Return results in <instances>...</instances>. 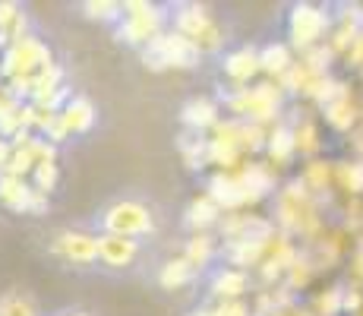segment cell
<instances>
[{
	"label": "cell",
	"mask_w": 363,
	"mask_h": 316,
	"mask_svg": "<svg viewBox=\"0 0 363 316\" xmlns=\"http://www.w3.org/2000/svg\"><path fill=\"white\" fill-rule=\"evenodd\" d=\"M99 234H117V237H133V241H145L158 231L155 209L139 196H117V200L104 202L95 215Z\"/></svg>",
	"instance_id": "6da1fadb"
},
{
	"label": "cell",
	"mask_w": 363,
	"mask_h": 316,
	"mask_svg": "<svg viewBox=\"0 0 363 316\" xmlns=\"http://www.w3.org/2000/svg\"><path fill=\"white\" fill-rule=\"evenodd\" d=\"M171 6H158L149 0H127L123 4V19L114 26L117 41L130 48H149L158 35H164L171 29Z\"/></svg>",
	"instance_id": "7a4b0ae2"
},
{
	"label": "cell",
	"mask_w": 363,
	"mask_h": 316,
	"mask_svg": "<svg viewBox=\"0 0 363 316\" xmlns=\"http://www.w3.org/2000/svg\"><path fill=\"white\" fill-rule=\"evenodd\" d=\"M171 29L180 32L184 38H190L193 45L206 54H221L228 45L225 26L215 19V13H208V6L202 4H177L171 6Z\"/></svg>",
	"instance_id": "3957f363"
},
{
	"label": "cell",
	"mask_w": 363,
	"mask_h": 316,
	"mask_svg": "<svg viewBox=\"0 0 363 316\" xmlns=\"http://www.w3.org/2000/svg\"><path fill=\"white\" fill-rule=\"evenodd\" d=\"M54 63L51 45L38 35H29L19 45H10L4 51V60H0V80L4 82H26L32 76H38L45 67Z\"/></svg>",
	"instance_id": "277c9868"
},
{
	"label": "cell",
	"mask_w": 363,
	"mask_h": 316,
	"mask_svg": "<svg viewBox=\"0 0 363 316\" xmlns=\"http://www.w3.org/2000/svg\"><path fill=\"white\" fill-rule=\"evenodd\" d=\"M225 108L237 114V121H250V124H265L275 121L278 111H281V89L265 82V86H253V89H231L225 95Z\"/></svg>",
	"instance_id": "5b68a950"
},
{
	"label": "cell",
	"mask_w": 363,
	"mask_h": 316,
	"mask_svg": "<svg viewBox=\"0 0 363 316\" xmlns=\"http://www.w3.org/2000/svg\"><path fill=\"white\" fill-rule=\"evenodd\" d=\"M139 54H143V63L149 70H196L202 60L199 48L174 29L158 35V38L152 41L149 48H143Z\"/></svg>",
	"instance_id": "8992f818"
},
{
	"label": "cell",
	"mask_w": 363,
	"mask_h": 316,
	"mask_svg": "<svg viewBox=\"0 0 363 316\" xmlns=\"http://www.w3.org/2000/svg\"><path fill=\"white\" fill-rule=\"evenodd\" d=\"M332 26V16L323 10V6H313V4H294L288 13V38L291 45L300 48V51H313L319 48V41L325 38Z\"/></svg>",
	"instance_id": "52a82bcc"
},
{
	"label": "cell",
	"mask_w": 363,
	"mask_h": 316,
	"mask_svg": "<svg viewBox=\"0 0 363 316\" xmlns=\"http://www.w3.org/2000/svg\"><path fill=\"white\" fill-rule=\"evenodd\" d=\"M51 253L73 269H92L99 266V234L82 228H64L51 237Z\"/></svg>",
	"instance_id": "ba28073f"
},
{
	"label": "cell",
	"mask_w": 363,
	"mask_h": 316,
	"mask_svg": "<svg viewBox=\"0 0 363 316\" xmlns=\"http://www.w3.org/2000/svg\"><path fill=\"white\" fill-rule=\"evenodd\" d=\"M0 206L19 215H45L48 212V196L32 187V180L13 178V174H0Z\"/></svg>",
	"instance_id": "9c48e42d"
},
{
	"label": "cell",
	"mask_w": 363,
	"mask_h": 316,
	"mask_svg": "<svg viewBox=\"0 0 363 316\" xmlns=\"http://www.w3.org/2000/svg\"><path fill=\"white\" fill-rule=\"evenodd\" d=\"M143 256V241L133 237H117V234H99V266L111 272L133 269Z\"/></svg>",
	"instance_id": "30bf717a"
},
{
	"label": "cell",
	"mask_w": 363,
	"mask_h": 316,
	"mask_svg": "<svg viewBox=\"0 0 363 316\" xmlns=\"http://www.w3.org/2000/svg\"><path fill=\"white\" fill-rule=\"evenodd\" d=\"M221 73H225V80L231 82V89H247L250 80H253L256 73H262V63H259V48H234V51H228L225 58H221Z\"/></svg>",
	"instance_id": "8fae6325"
},
{
	"label": "cell",
	"mask_w": 363,
	"mask_h": 316,
	"mask_svg": "<svg viewBox=\"0 0 363 316\" xmlns=\"http://www.w3.org/2000/svg\"><path fill=\"white\" fill-rule=\"evenodd\" d=\"M180 124L190 133H208L221 124V104L208 95H196L190 102H184L180 108Z\"/></svg>",
	"instance_id": "7c38bea8"
},
{
	"label": "cell",
	"mask_w": 363,
	"mask_h": 316,
	"mask_svg": "<svg viewBox=\"0 0 363 316\" xmlns=\"http://www.w3.org/2000/svg\"><path fill=\"white\" fill-rule=\"evenodd\" d=\"M95 121H99V108L86 95H73L60 108V124H64L67 136H86V133H92Z\"/></svg>",
	"instance_id": "4fadbf2b"
},
{
	"label": "cell",
	"mask_w": 363,
	"mask_h": 316,
	"mask_svg": "<svg viewBox=\"0 0 363 316\" xmlns=\"http://www.w3.org/2000/svg\"><path fill=\"white\" fill-rule=\"evenodd\" d=\"M32 35V26H29V13L16 4V0H0V48H10V45H19Z\"/></svg>",
	"instance_id": "5bb4252c"
},
{
	"label": "cell",
	"mask_w": 363,
	"mask_h": 316,
	"mask_svg": "<svg viewBox=\"0 0 363 316\" xmlns=\"http://www.w3.org/2000/svg\"><path fill=\"white\" fill-rule=\"evenodd\" d=\"M221 206L212 200V196H196V200L186 202L184 209V228L190 231V234H206L208 228H215V224L221 222Z\"/></svg>",
	"instance_id": "9a60e30c"
},
{
	"label": "cell",
	"mask_w": 363,
	"mask_h": 316,
	"mask_svg": "<svg viewBox=\"0 0 363 316\" xmlns=\"http://www.w3.org/2000/svg\"><path fill=\"white\" fill-rule=\"evenodd\" d=\"M208 291L212 298L221 300H240L247 294V272L234 269V266H218V269L208 272Z\"/></svg>",
	"instance_id": "2e32d148"
},
{
	"label": "cell",
	"mask_w": 363,
	"mask_h": 316,
	"mask_svg": "<svg viewBox=\"0 0 363 316\" xmlns=\"http://www.w3.org/2000/svg\"><path fill=\"white\" fill-rule=\"evenodd\" d=\"M199 276H202V272L193 269L184 256H171V259H164V263L158 266L155 282H158V288H164V291H177V288L196 285Z\"/></svg>",
	"instance_id": "e0dca14e"
},
{
	"label": "cell",
	"mask_w": 363,
	"mask_h": 316,
	"mask_svg": "<svg viewBox=\"0 0 363 316\" xmlns=\"http://www.w3.org/2000/svg\"><path fill=\"white\" fill-rule=\"evenodd\" d=\"M218 253H221L218 241H215V237L206 231V234H190V241L184 244V253H180V256H184L196 272H206L208 266L215 263V256H218Z\"/></svg>",
	"instance_id": "ac0fdd59"
},
{
	"label": "cell",
	"mask_w": 363,
	"mask_h": 316,
	"mask_svg": "<svg viewBox=\"0 0 363 316\" xmlns=\"http://www.w3.org/2000/svg\"><path fill=\"white\" fill-rule=\"evenodd\" d=\"M0 316H48V313H41L32 291H26V288H10V291L0 294Z\"/></svg>",
	"instance_id": "d6986e66"
},
{
	"label": "cell",
	"mask_w": 363,
	"mask_h": 316,
	"mask_svg": "<svg viewBox=\"0 0 363 316\" xmlns=\"http://www.w3.org/2000/svg\"><path fill=\"white\" fill-rule=\"evenodd\" d=\"M177 149H180V156H184L190 171H202L206 165H212V158H208V136L206 133H190L186 130L184 136L177 139Z\"/></svg>",
	"instance_id": "ffe728a7"
},
{
	"label": "cell",
	"mask_w": 363,
	"mask_h": 316,
	"mask_svg": "<svg viewBox=\"0 0 363 316\" xmlns=\"http://www.w3.org/2000/svg\"><path fill=\"white\" fill-rule=\"evenodd\" d=\"M259 63H262V73L278 76V80H284L288 70L294 67V60H291V48L281 45V41H272V45L259 48Z\"/></svg>",
	"instance_id": "44dd1931"
},
{
	"label": "cell",
	"mask_w": 363,
	"mask_h": 316,
	"mask_svg": "<svg viewBox=\"0 0 363 316\" xmlns=\"http://www.w3.org/2000/svg\"><path fill=\"white\" fill-rule=\"evenodd\" d=\"M265 149H269V156L278 161V165H288L291 156L297 152V143H294V130L284 124H278L275 130L269 133V143H265Z\"/></svg>",
	"instance_id": "7402d4cb"
},
{
	"label": "cell",
	"mask_w": 363,
	"mask_h": 316,
	"mask_svg": "<svg viewBox=\"0 0 363 316\" xmlns=\"http://www.w3.org/2000/svg\"><path fill=\"white\" fill-rule=\"evenodd\" d=\"M79 10L86 13V19H99V23L111 26H117L123 19V4H117V0H86Z\"/></svg>",
	"instance_id": "603a6c76"
},
{
	"label": "cell",
	"mask_w": 363,
	"mask_h": 316,
	"mask_svg": "<svg viewBox=\"0 0 363 316\" xmlns=\"http://www.w3.org/2000/svg\"><path fill=\"white\" fill-rule=\"evenodd\" d=\"M32 187L38 190V193H54V187H57V180H60V168H57V161H48V165H38L32 171Z\"/></svg>",
	"instance_id": "cb8c5ba5"
},
{
	"label": "cell",
	"mask_w": 363,
	"mask_h": 316,
	"mask_svg": "<svg viewBox=\"0 0 363 316\" xmlns=\"http://www.w3.org/2000/svg\"><path fill=\"white\" fill-rule=\"evenodd\" d=\"M294 143H297V152H316L319 143H316V126L313 124H303L294 130Z\"/></svg>",
	"instance_id": "d4e9b609"
},
{
	"label": "cell",
	"mask_w": 363,
	"mask_h": 316,
	"mask_svg": "<svg viewBox=\"0 0 363 316\" xmlns=\"http://www.w3.org/2000/svg\"><path fill=\"white\" fill-rule=\"evenodd\" d=\"M325 180H329V168H325L323 161H313V165L306 168V180H303V184L313 187V190H323Z\"/></svg>",
	"instance_id": "484cf974"
},
{
	"label": "cell",
	"mask_w": 363,
	"mask_h": 316,
	"mask_svg": "<svg viewBox=\"0 0 363 316\" xmlns=\"http://www.w3.org/2000/svg\"><path fill=\"white\" fill-rule=\"evenodd\" d=\"M341 180H345V187H351V190H363V161L341 168Z\"/></svg>",
	"instance_id": "4316f807"
},
{
	"label": "cell",
	"mask_w": 363,
	"mask_h": 316,
	"mask_svg": "<svg viewBox=\"0 0 363 316\" xmlns=\"http://www.w3.org/2000/svg\"><path fill=\"white\" fill-rule=\"evenodd\" d=\"M48 316H95V313L92 310H82V307H60V310H54Z\"/></svg>",
	"instance_id": "83f0119b"
},
{
	"label": "cell",
	"mask_w": 363,
	"mask_h": 316,
	"mask_svg": "<svg viewBox=\"0 0 363 316\" xmlns=\"http://www.w3.org/2000/svg\"><path fill=\"white\" fill-rule=\"evenodd\" d=\"M186 316H215V313H212V307H196V310H190Z\"/></svg>",
	"instance_id": "f1b7e54d"
},
{
	"label": "cell",
	"mask_w": 363,
	"mask_h": 316,
	"mask_svg": "<svg viewBox=\"0 0 363 316\" xmlns=\"http://www.w3.org/2000/svg\"><path fill=\"white\" fill-rule=\"evenodd\" d=\"M0 60H4V48H0Z\"/></svg>",
	"instance_id": "f546056e"
},
{
	"label": "cell",
	"mask_w": 363,
	"mask_h": 316,
	"mask_svg": "<svg viewBox=\"0 0 363 316\" xmlns=\"http://www.w3.org/2000/svg\"><path fill=\"white\" fill-rule=\"evenodd\" d=\"M0 89H4V80H0Z\"/></svg>",
	"instance_id": "4dcf8cb0"
}]
</instances>
